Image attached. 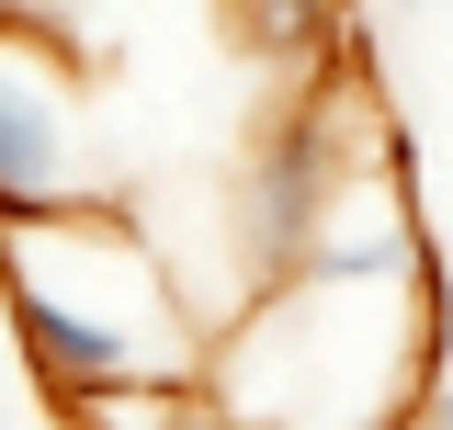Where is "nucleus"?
Listing matches in <instances>:
<instances>
[{"mask_svg": "<svg viewBox=\"0 0 453 430\" xmlns=\"http://www.w3.org/2000/svg\"><path fill=\"white\" fill-rule=\"evenodd\" d=\"M0 306L23 363L46 374L57 408L136 396V385H193L216 351L181 318L159 250L113 204H57V215H0Z\"/></svg>", "mask_w": 453, "mask_h": 430, "instance_id": "f257e3e1", "label": "nucleus"}, {"mask_svg": "<svg viewBox=\"0 0 453 430\" xmlns=\"http://www.w3.org/2000/svg\"><path fill=\"white\" fill-rule=\"evenodd\" d=\"M351 170H363L351 159V80H318L306 68V91L238 159V250H250V283H283V272L318 261V238L340 227V204L363 193Z\"/></svg>", "mask_w": 453, "mask_h": 430, "instance_id": "f03ea898", "label": "nucleus"}, {"mask_svg": "<svg viewBox=\"0 0 453 430\" xmlns=\"http://www.w3.org/2000/svg\"><path fill=\"white\" fill-rule=\"evenodd\" d=\"M80 46L57 35H12L0 23V215H57L103 204L91 170V103H80Z\"/></svg>", "mask_w": 453, "mask_h": 430, "instance_id": "7ed1b4c3", "label": "nucleus"}, {"mask_svg": "<svg viewBox=\"0 0 453 430\" xmlns=\"http://www.w3.org/2000/svg\"><path fill=\"white\" fill-rule=\"evenodd\" d=\"M68 430H261L226 385H136V396H91L68 408Z\"/></svg>", "mask_w": 453, "mask_h": 430, "instance_id": "20e7f679", "label": "nucleus"}, {"mask_svg": "<svg viewBox=\"0 0 453 430\" xmlns=\"http://www.w3.org/2000/svg\"><path fill=\"white\" fill-rule=\"evenodd\" d=\"M226 23L250 35V57H273V68H318L340 46V0H226Z\"/></svg>", "mask_w": 453, "mask_h": 430, "instance_id": "39448f33", "label": "nucleus"}, {"mask_svg": "<svg viewBox=\"0 0 453 430\" xmlns=\"http://www.w3.org/2000/svg\"><path fill=\"white\" fill-rule=\"evenodd\" d=\"M442 374H453V295H442Z\"/></svg>", "mask_w": 453, "mask_h": 430, "instance_id": "423d86ee", "label": "nucleus"}, {"mask_svg": "<svg viewBox=\"0 0 453 430\" xmlns=\"http://www.w3.org/2000/svg\"><path fill=\"white\" fill-rule=\"evenodd\" d=\"M408 12H453V0H408Z\"/></svg>", "mask_w": 453, "mask_h": 430, "instance_id": "0eeeda50", "label": "nucleus"}, {"mask_svg": "<svg viewBox=\"0 0 453 430\" xmlns=\"http://www.w3.org/2000/svg\"><path fill=\"white\" fill-rule=\"evenodd\" d=\"M0 430H12V419H0Z\"/></svg>", "mask_w": 453, "mask_h": 430, "instance_id": "6e6552de", "label": "nucleus"}]
</instances>
